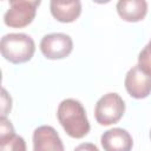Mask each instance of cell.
Segmentation results:
<instances>
[{
	"mask_svg": "<svg viewBox=\"0 0 151 151\" xmlns=\"http://www.w3.org/2000/svg\"><path fill=\"white\" fill-rule=\"evenodd\" d=\"M57 117L65 132L72 138L80 139L90 132L86 111L83 104L77 99H64L58 106Z\"/></svg>",
	"mask_w": 151,
	"mask_h": 151,
	"instance_id": "obj_1",
	"label": "cell"
},
{
	"mask_svg": "<svg viewBox=\"0 0 151 151\" xmlns=\"http://www.w3.org/2000/svg\"><path fill=\"white\" fill-rule=\"evenodd\" d=\"M2 57L12 64H22L32 59L35 52L34 40L25 33H8L1 38Z\"/></svg>",
	"mask_w": 151,
	"mask_h": 151,
	"instance_id": "obj_2",
	"label": "cell"
},
{
	"mask_svg": "<svg viewBox=\"0 0 151 151\" xmlns=\"http://www.w3.org/2000/svg\"><path fill=\"white\" fill-rule=\"evenodd\" d=\"M125 112L123 98L114 92L104 94L96 104L94 117L98 124L107 126L118 123Z\"/></svg>",
	"mask_w": 151,
	"mask_h": 151,
	"instance_id": "obj_3",
	"label": "cell"
},
{
	"mask_svg": "<svg viewBox=\"0 0 151 151\" xmlns=\"http://www.w3.org/2000/svg\"><path fill=\"white\" fill-rule=\"evenodd\" d=\"M39 5V0L11 1L8 9L4 15L5 25L12 28H22L25 26H28L33 21Z\"/></svg>",
	"mask_w": 151,
	"mask_h": 151,
	"instance_id": "obj_4",
	"label": "cell"
},
{
	"mask_svg": "<svg viewBox=\"0 0 151 151\" xmlns=\"http://www.w3.org/2000/svg\"><path fill=\"white\" fill-rule=\"evenodd\" d=\"M73 41L68 34L50 33L44 35L40 41V51L45 58L51 60L64 59L71 54Z\"/></svg>",
	"mask_w": 151,
	"mask_h": 151,
	"instance_id": "obj_5",
	"label": "cell"
},
{
	"mask_svg": "<svg viewBox=\"0 0 151 151\" xmlns=\"http://www.w3.org/2000/svg\"><path fill=\"white\" fill-rule=\"evenodd\" d=\"M127 93L136 99L146 98L151 93V74L145 72L138 64L130 68L124 80Z\"/></svg>",
	"mask_w": 151,
	"mask_h": 151,
	"instance_id": "obj_6",
	"label": "cell"
},
{
	"mask_svg": "<svg viewBox=\"0 0 151 151\" xmlns=\"http://www.w3.org/2000/svg\"><path fill=\"white\" fill-rule=\"evenodd\" d=\"M33 151H64L63 140L54 127L42 125L34 130Z\"/></svg>",
	"mask_w": 151,
	"mask_h": 151,
	"instance_id": "obj_7",
	"label": "cell"
},
{
	"mask_svg": "<svg viewBox=\"0 0 151 151\" xmlns=\"http://www.w3.org/2000/svg\"><path fill=\"white\" fill-rule=\"evenodd\" d=\"M104 151H131L133 139L131 134L122 127H113L105 131L100 137Z\"/></svg>",
	"mask_w": 151,
	"mask_h": 151,
	"instance_id": "obj_8",
	"label": "cell"
},
{
	"mask_svg": "<svg viewBox=\"0 0 151 151\" xmlns=\"http://www.w3.org/2000/svg\"><path fill=\"white\" fill-rule=\"evenodd\" d=\"M119 17L127 22H137L145 18L147 13V2L144 0H120L117 2Z\"/></svg>",
	"mask_w": 151,
	"mask_h": 151,
	"instance_id": "obj_9",
	"label": "cell"
},
{
	"mask_svg": "<svg viewBox=\"0 0 151 151\" xmlns=\"http://www.w3.org/2000/svg\"><path fill=\"white\" fill-rule=\"evenodd\" d=\"M51 14L60 22H73L81 13V2L74 1H51Z\"/></svg>",
	"mask_w": 151,
	"mask_h": 151,
	"instance_id": "obj_10",
	"label": "cell"
},
{
	"mask_svg": "<svg viewBox=\"0 0 151 151\" xmlns=\"http://www.w3.org/2000/svg\"><path fill=\"white\" fill-rule=\"evenodd\" d=\"M0 151H26V142L21 136L14 133L0 139Z\"/></svg>",
	"mask_w": 151,
	"mask_h": 151,
	"instance_id": "obj_11",
	"label": "cell"
},
{
	"mask_svg": "<svg viewBox=\"0 0 151 151\" xmlns=\"http://www.w3.org/2000/svg\"><path fill=\"white\" fill-rule=\"evenodd\" d=\"M138 65L149 74H151V40L147 45L139 52L138 55Z\"/></svg>",
	"mask_w": 151,
	"mask_h": 151,
	"instance_id": "obj_12",
	"label": "cell"
},
{
	"mask_svg": "<svg viewBox=\"0 0 151 151\" xmlns=\"http://www.w3.org/2000/svg\"><path fill=\"white\" fill-rule=\"evenodd\" d=\"M14 133H15V131H14L12 123L6 118V116H1V118H0V139L7 138Z\"/></svg>",
	"mask_w": 151,
	"mask_h": 151,
	"instance_id": "obj_13",
	"label": "cell"
},
{
	"mask_svg": "<svg viewBox=\"0 0 151 151\" xmlns=\"http://www.w3.org/2000/svg\"><path fill=\"white\" fill-rule=\"evenodd\" d=\"M12 109V99L5 88L1 90V116H6Z\"/></svg>",
	"mask_w": 151,
	"mask_h": 151,
	"instance_id": "obj_14",
	"label": "cell"
},
{
	"mask_svg": "<svg viewBox=\"0 0 151 151\" xmlns=\"http://www.w3.org/2000/svg\"><path fill=\"white\" fill-rule=\"evenodd\" d=\"M73 151H99V150L92 143H83V144H79Z\"/></svg>",
	"mask_w": 151,
	"mask_h": 151,
	"instance_id": "obj_15",
	"label": "cell"
},
{
	"mask_svg": "<svg viewBox=\"0 0 151 151\" xmlns=\"http://www.w3.org/2000/svg\"><path fill=\"white\" fill-rule=\"evenodd\" d=\"M150 138H151V131H150Z\"/></svg>",
	"mask_w": 151,
	"mask_h": 151,
	"instance_id": "obj_16",
	"label": "cell"
}]
</instances>
